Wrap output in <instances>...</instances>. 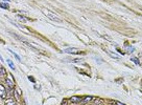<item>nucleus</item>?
<instances>
[{"instance_id":"20e7f679","label":"nucleus","mask_w":142,"mask_h":105,"mask_svg":"<svg viewBox=\"0 0 142 105\" xmlns=\"http://www.w3.org/2000/svg\"><path fill=\"white\" fill-rule=\"evenodd\" d=\"M70 101H71V102H72V103H75V104H77V103H82L83 98H82V97L75 96V97H72V98L70 99Z\"/></svg>"},{"instance_id":"423d86ee","label":"nucleus","mask_w":142,"mask_h":105,"mask_svg":"<svg viewBox=\"0 0 142 105\" xmlns=\"http://www.w3.org/2000/svg\"><path fill=\"white\" fill-rule=\"evenodd\" d=\"M93 99H94V98H92L91 96H87V97H85V98H83L82 103H84V104L89 103V102H91V101H93Z\"/></svg>"},{"instance_id":"f3484780","label":"nucleus","mask_w":142,"mask_h":105,"mask_svg":"<svg viewBox=\"0 0 142 105\" xmlns=\"http://www.w3.org/2000/svg\"><path fill=\"white\" fill-rule=\"evenodd\" d=\"M101 103V100L100 99H95V102H94V105H99Z\"/></svg>"},{"instance_id":"f8f14e48","label":"nucleus","mask_w":142,"mask_h":105,"mask_svg":"<svg viewBox=\"0 0 142 105\" xmlns=\"http://www.w3.org/2000/svg\"><path fill=\"white\" fill-rule=\"evenodd\" d=\"M106 53H108L109 54V55H111L113 58H114V59H119V58H120V56H118V55H115V54H113L112 52H109V50H106Z\"/></svg>"},{"instance_id":"4468645a","label":"nucleus","mask_w":142,"mask_h":105,"mask_svg":"<svg viewBox=\"0 0 142 105\" xmlns=\"http://www.w3.org/2000/svg\"><path fill=\"white\" fill-rule=\"evenodd\" d=\"M0 75L1 76H5L6 75V72H5V69L3 66H0Z\"/></svg>"},{"instance_id":"39448f33","label":"nucleus","mask_w":142,"mask_h":105,"mask_svg":"<svg viewBox=\"0 0 142 105\" xmlns=\"http://www.w3.org/2000/svg\"><path fill=\"white\" fill-rule=\"evenodd\" d=\"M124 49H125V52L129 53V54H132V53L135 52V47L132 46V45H129V44H125L124 45Z\"/></svg>"},{"instance_id":"f257e3e1","label":"nucleus","mask_w":142,"mask_h":105,"mask_svg":"<svg viewBox=\"0 0 142 105\" xmlns=\"http://www.w3.org/2000/svg\"><path fill=\"white\" fill-rule=\"evenodd\" d=\"M43 13H44L47 17H48L50 20H52V21H56V22H61V19L60 17H58V15H56L54 13H52V12H50L48 10H46V9H43Z\"/></svg>"},{"instance_id":"1a4fd4ad","label":"nucleus","mask_w":142,"mask_h":105,"mask_svg":"<svg viewBox=\"0 0 142 105\" xmlns=\"http://www.w3.org/2000/svg\"><path fill=\"white\" fill-rule=\"evenodd\" d=\"M6 62H7V64L10 65V67H11L12 69H13V71H15L16 67H15V65H14V63H13V61L10 60V59H7V60H6Z\"/></svg>"},{"instance_id":"7ed1b4c3","label":"nucleus","mask_w":142,"mask_h":105,"mask_svg":"<svg viewBox=\"0 0 142 105\" xmlns=\"http://www.w3.org/2000/svg\"><path fill=\"white\" fill-rule=\"evenodd\" d=\"M0 98L6 99V89L2 84H0Z\"/></svg>"},{"instance_id":"6ab92c4d","label":"nucleus","mask_w":142,"mask_h":105,"mask_svg":"<svg viewBox=\"0 0 142 105\" xmlns=\"http://www.w3.org/2000/svg\"><path fill=\"white\" fill-rule=\"evenodd\" d=\"M28 79H29V80H30V81H31V82H33V83H35V82H36L35 78H33V77H31V76H29V77H28Z\"/></svg>"},{"instance_id":"9b49d317","label":"nucleus","mask_w":142,"mask_h":105,"mask_svg":"<svg viewBox=\"0 0 142 105\" xmlns=\"http://www.w3.org/2000/svg\"><path fill=\"white\" fill-rule=\"evenodd\" d=\"M131 60H132L136 65H140V61H139V59H138V58H136V57H132V58H131Z\"/></svg>"},{"instance_id":"dca6fc26","label":"nucleus","mask_w":142,"mask_h":105,"mask_svg":"<svg viewBox=\"0 0 142 105\" xmlns=\"http://www.w3.org/2000/svg\"><path fill=\"white\" fill-rule=\"evenodd\" d=\"M111 104H112V105H124L123 103L119 102V101H112V102H111Z\"/></svg>"},{"instance_id":"2eb2a0df","label":"nucleus","mask_w":142,"mask_h":105,"mask_svg":"<svg viewBox=\"0 0 142 105\" xmlns=\"http://www.w3.org/2000/svg\"><path fill=\"white\" fill-rule=\"evenodd\" d=\"M69 62H73V63H78V62H83V59H71L68 60Z\"/></svg>"},{"instance_id":"f03ea898","label":"nucleus","mask_w":142,"mask_h":105,"mask_svg":"<svg viewBox=\"0 0 142 105\" xmlns=\"http://www.w3.org/2000/svg\"><path fill=\"white\" fill-rule=\"evenodd\" d=\"M65 53H68V54H73V55H75V54H78V55H82V54H84L81 50H77L76 48L74 47H68V48H65L64 49Z\"/></svg>"},{"instance_id":"9d476101","label":"nucleus","mask_w":142,"mask_h":105,"mask_svg":"<svg viewBox=\"0 0 142 105\" xmlns=\"http://www.w3.org/2000/svg\"><path fill=\"white\" fill-rule=\"evenodd\" d=\"M9 52H11L12 54H13V55L15 56V58H16V59H17L18 61H21V58H20V56H19L18 54H16V53L14 52V50H12V49H9Z\"/></svg>"},{"instance_id":"6e6552de","label":"nucleus","mask_w":142,"mask_h":105,"mask_svg":"<svg viewBox=\"0 0 142 105\" xmlns=\"http://www.w3.org/2000/svg\"><path fill=\"white\" fill-rule=\"evenodd\" d=\"M0 7H1V9H4V10H9L10 5L7 2H0Z\"/></svg>"},{"instance_id":"0eeeda50","label":"nucleus","mask_w":142,"mask_h":105,"mask_svg":"<svg viewBox=\"0 0 142 105\" xmlns=\"http://www.w3.org/2000/svg\"><path fill=\"white\" fill-rule=\"evenodd\" d=\"M6 83H7V85H9V87H10V88H14L15 84H14L13 78H11V79H9V78H7V79H6Z\"/></svg>"},{"instance_id":"a211bd4d","label":"nucleus","mask_w":142,"mask_h":105,"mask_svg":"<svg viewBox=\"0 0 142 105\" xmlns=\"http://www.w3.org/2000/svg\"><path fill=\"white\" fill-rule=\"evenodd\" d=\"M17 16L20 18V19H22V20H24V21H27V20H28V19H27L26 17H23V16H21V15H17Z\"/></svg>"},{"instance_id":"aec40b11","label":"nucleus","mask_w":142,"mask_h":105,"mask_svg":"<svg viewBox=\"0 0 142 105\" xmlns=\"http://www.w3.org/2000/svg\"><path fill=\"white\" fill-rule=\"evenodd\" d=\"M67 104V101L66 100H64V101H63V102H62V104L61 105H66Z\"/></svg>"},{"instance_id":"ddd939ff","label":"nucleus","mask_w":142,"mask_h":105,"mask_svg":"<svg viewBox=\"0 0 142 105\" xmlns=\"http://www.w3.org/2000/svg\"><path fill=\"white\" fill-rule=\"evenodd\" d=\"M6 105H17V103H16V101L12 100V99H9L6 102Z\"/></svg>"},{"instance_id":"412c9836","label":"nucleus","mask_w":142,"mask_h":105,"mask_svg":"<svg viewBox=\"0 0 142 105\" xmlns=\"http://www.w3.org/2000/svg\"><path fill=\"white\" fill-rule=\"evenodd\" d=\"M0 61H1V62H3V58L1 57V55H0Z\"/></svg>"}]
</instances>
